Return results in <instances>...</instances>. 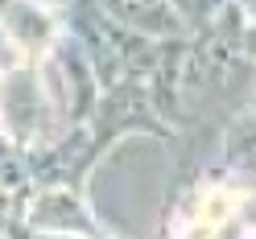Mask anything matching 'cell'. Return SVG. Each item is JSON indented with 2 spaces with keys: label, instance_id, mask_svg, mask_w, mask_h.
<instances>
[{
  "label": "cell",
  "instance_id": "obj_1",
  "mask_svg": "<svg viewBox=\"0 0 256 239\" xmlns=\"http://www.w3.org/2000/svg\"><path fill=\"white\" fill-rule=\"evenodd\" d=\"M236 206H240V198L232 194V190H206V198H202V206H198L194 223H202V227L219 231L223 223L232 219V211H236Z\"/></svg>",
  "mask_w": 256,
  "mask_h": 239
}]
</instances>
